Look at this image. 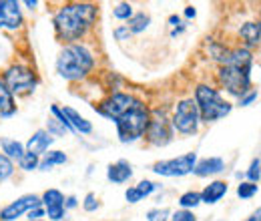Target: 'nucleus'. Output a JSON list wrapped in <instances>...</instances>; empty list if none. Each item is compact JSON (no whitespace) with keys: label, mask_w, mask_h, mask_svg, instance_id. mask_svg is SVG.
I'll use <instances>...</instances> for the list:
<instances>
[{"label":"nucleus","mask_w":261,"mask_h":221,"mask_svg":"<svg viewBox=\"0 0 261 221\" xmlns=\"http://www.w3.org/2000/svg\"><path fill=\"white\" fill-rule=\"evenodd\" d=\"M97 14L98 8L91 2L63 4L53 18L57 38L66 44H74L76 40H83L87 36V32L95 27Z\"/></svg>","instance_id":"obj_1"},{"label":"nucleus","mask_w":261,"mask_h":221,"mask_svg":"<svg viewBox=\"0 0 261 221\" xmlns=\"http://www.w3.org/2000/svg\"><path fill=\"white\" fill-rule=\"evenodd\" d=\"M251 70H253V53L245 46L231 48L225 64L217 68L219 87L231 96H243L251 91Z\"/></svg>","instance_id":"obj_2"},{"label":"nucleus","mask_w":261,"mask_h":221,"mask_svg":"<svg viewBox=\"0 0 261 221\" xmlns=\"http://www.w3.org/2000/svg\"><path fill=\"white\" fill-rule=\"evenodd\" d=\"M93 68H95V55L83 42L66 44L57 57V72L65 81H81L89 77Z\"/></svg>","instance_id":"obj_3"},{"label":"nucleus","mask_w":261,"mask_h":221,"mask_svg":"<svg viewBox=\"0 0 261 221\" xmlns=\"http://www.w3.org/2000/svg\"><path fill=\"white\" fill-rule=\"evenodd\" d=\"M151 123V109L139 99L125 115H121L115 127H117V137L121 143H135L139 141L141 137H145L147 129Z\"/></svg>","instance_id":"obj_4"},{"label":"nucleus","mask_w":261,"mask_h":221,"mask_svg":"<svg viewBox=\"0 0 261 221\" xmlns=\"http://www.w3.org/2000/svg\"><path fill=\"white\" fill-rule=\"evenodd\" d=\"M193 99H195L203 123H215L219 119H225L233 111V105L223 99L219 89H215L211 85H197Z\"/></svg>","instance_id":"obj_5"},{"label":"nucleus","mask_w":261,"mask_h":221,"mask_svg":"<svg viewBox=\"0 0 261 221\" xmlns=\"http://www.w3.org/2000/svg\"><path fill=\"white\" fill-rule=\"evenodd\" d=\"M2 81H4V85L8 87V91L12 95L18 96L31 95L36 89V85H38L36 72L31 66H27V64H12V66H8L4 70V75H2Z\"/></svg>","instance_id":"obj_6"},{"label":"nucleus","mask_w":261,"mask_h":221,"mask_svg":"<svg viewBox=\"0 0 261 221\" xmlns=\"http://www.w3.org/2000/svg\"><path fill=\"white\" fill-rule=\"evenodd\" d=\"M201 125V115L197 109V103L193 96L181 99L173 111L171 127L181 135H195Z\"/></svg>","instance_id":"obj_7"},{"label":"nucleus","mask_w":261,"mask_h":221,"mask_svg":"<svg viewBox=\"0 0 261 221\" xmlns=\"http://www.w3.org/2000/svg\"><path fill=\"white\" fill-rule=\"evenodd\" d=\"M137 101H139V99L135 95H130V93L115 91V93H111L107 99H102L98 105H95V111H97L98 115H102L105 119H111V121L115 123L121 115H125V113L129 111Z\"/></svg>","instance_id":"obj_8"},{"label":"nucleus","mask_w":261,"mask_h":221,"mask_svg":"<svg viewBox=\"0 0 261 221\" xmlns=\"http://www.w3.org/2000/svg\"><path fill=\"white\" fill-rule=\"evenodd\" d=\"M197 165V153H185L181 157L167 159V161H157L153 165V173L161 177H185L193 173Z\"/></svg>","instance_id":"obj_9"},{"label":"nucleus","mask_w":261,"mask_h":221,"mask_svg":"<svg viewBox=\"0 0 261 221\" xmlns=\"http://www.w3.org/2000/svg\"><path fill=\"white\" fill-rule=\"evenodd\" d=\"M145 139L153 145V147H165L173 141V127L171 121L165 117L159 109L151 111V123L145 133Z\"/></svg>","instance_id":"obj_10"},{"label":"nucleus","mask_w":261,"mask_h":221,"mask_svg":"<svg viewBox=\"0 0 261 221\" xmlns=\"http://www.w3.org/2000/svg\"><path fill=\"white\" fill-rule=\"evenodd\" d=\"M36 205H42V201H40L38 195H34V193L22 195V197H18L16 201H12V203H8L6 207L0 209V221L20 219L22 215H27V213H29L33 207H36Z\"/></svg>","instance_id":"obj_11"},{"label":"nucleus","mask_w":261,"mask_h":221,"mask_svg":"<svg viewBox=\"0 0 261 221\" xmlns=\"http://www.w3.org/2000/svg\"><path fill=\"white\" fill-rule=\"evenodd\" d=\"M22 10L16 0H0V29L18 31L22 27Z\"/></svg>","instance_id":"obj_12"},{"label":"nucleus","mask_w":261,"mask_h":221,"mask_svg":"<svg viewBox=\"0 0 261 221\" xmlns=\"http://www.w3.org/2000/svg\"><path fill=\"white\" fill-rule=\"evenodd\" d=\"M53 143H55V137H53L46 129H38L33 137L29 139V143H27V151L40 157V155L48 153V149H50Z\"/></svg>","instance_id":"obj_13"},{"label":"nucleus","mask_w":261,"mask_h":221,"mask_svg":"<svg viewBox=\"0 0 261 221\" xmlns=\"http://www.w3.org/2000/svg\"><path fill=\"white\" fill-rule=\"evenodd\" d=\"M227 191H229L227 181H223V179H215V181H211L209 185L203 187V191H201V203L215 205V203H219V201L227 195Z\"/></svg>","instance_id":"obj_14"},{"label":"nucleus","mask_w":261,"mask_h":221,"mask_svg":"<svg viewBox=\"0 0 261 221\" xmlns=\"http://www.w3.org/2000/svg\"><path fill=\"white\" fill-rule=\"evenodd\" d=\"M225 171V161L221 157H205L197 159V165L193 169L197 177H213Z\"/></svg>","instance_id":"obj_15"},{"label":"nucleus","mask_w":261,"mask_h":221,"mask_svg":"<svg viewBox=\"0 0 261 221\" xmlns=\"http://www.w3.org/2000/svg\"><path fill=\"white\" fill-rule=\"evenodd\" d=\"M130 177H133V167H130L129 161H125V159H121L117 163H111L107 167V179L111 183H115V185L127 183Z\"/></svg>","instance_id":"obj_16"},{"label":"nucleus","mask_w":261,"mask_h":221,"mask_svg":"<svg viewBox=\"0 0 261 221\" xmlns=\"http://www.w3.org/2000/svg\"><path fill=\"white\" fill-rule=\"evenodd\" d=\"M239 36L245 42V48L251 51L253 46H257L261 42V22H253V20L243 22L239 27Z\"/></svg>","instance_id":"obj_17"},{"label":"nucleus","mask_w":261,"mask_h":221,"mask_svg":"<svg viewBox=\"0 0 261 221\" xmlns=\"http://www.w3.org/2000/svg\"><path fill=\"white\" fill-rule=\"evenodd\" d=\"M63 113L65 117L68 119L70 127L74 129V133H81V135H91L93 133V123L87 121L79 111H74L72 107H63Z\"/></svg>","instance_id":"obj_18"},{"label":"nucleus","mask_w":261,"mask_h":221,"mask_svg":"<svg viewBox=\"0 0 261 221\" xmlns=\"http://www.w3.org/2000/svg\"><path fill=\"white\" fill-rule=\"evenodd\" d=\"M0 149H2V155H6L10 161H20L22 155L27 153V147L20 141L10 139V137H0Z\"/></svg>","instance_id":"obj_19"},{"label":"nucleus","mask_w":261,"mask_h":221,"mask_svg":"<svg viewBox=\"0 0 261 221\" xmlns=\"http://www.w3.org/2000/svg\"><path fill=\"white\" fill-rule=\"evenodd\" d=\"M16 113V103H14V95L8 91V87L4 85V81L0 79V117L8 119Z\"/></svg>","instance_id":"obj_20"},{"label":"nucleus","mask_w":261,"mask_h":221,"mask_svg":"<svg viewBox=\"0 0 261 221\" xmlns=\"http://www.w3.org/2000/svg\"><path fill=\"white\" fill-rule=\"evenodd\" d=\"M66 161H68V157H66L63 151H48V153L42 155L38 169L40 171H50L55 165H65Z\"/></svg>","instance_id":"obj_21"},{"label":"nucleus","mask_w":261,"mask_h":221,"mask_svg":"<svg viewBox=\"0 0 261 221\" xmlns=\"http://www.w3.org/2000/svg\"><path fill=\"white\" fill-rule=\"evenodd\" d=\"M44 209H55V207H65V195L59 189H46L40 197Z\"/></svg>","instance_id":"obj_22"},{"label":"nucleus","mask_w":261,"mask_h":221,"mask_svg":"<svg viewBox=\"0 0 261 221\" xmlns=\"http://www.w3.org/2000/svg\"><path fill=\"white\" fill-rule=\"evenodd\" d=\"M149 24H151V16L141 10V12H137V14L130 16L127 29L130 31V34H141V32H145L149 29Z\"/></svg>","instance_id":"obj_23"},{"label":"nucleus","mask_w":261,"mask_h":221,"mask_svg":"<svg viewBox=\"0 0 261 221\" xmlns=\"http://www.w3.org/2000/svg\"><path fill=\"white\" fill-rule=\"evenodd\" d=\"M177 203H179L181 209H189V211H193L195 207L201 205V193H199V191H193V189L185 191L183 195H179Z\"/></svg>","instance_id":"obj_24"},{"label":"nucleus","mask_w":261,"mask_h":221,"mask_svg":"<svg viewBox=\"0 0 261 221\" xmlns=\"http://www.w3.org/2000/svg\"><path fill=\"white\" fill-rule=\"evenodd\" d=\"M257 191H259V185H257V183L241 181V183L237 185V197H239V199H251V197L257 195Z\"/></svg>","instance_id":"obj_25"},{"label":"nucleus","mask_w":261,"mask_h":221,"mask_svg":"<svg viewBox=\"0 0 261 221\" xmlns=\"http://www.w3.org/2000/svg\"><path fill=\"white\" fill-rule=\"evenodd\" d=\"M12 175H14V161H10L6 155L0 153V183L10 179Z\"/></svg>","instance_id":"obj_26"},{"label":"nucleus","mask_w":261,"mask_h":221,"mask_svg":"<svg viewBox=\"0 0 261 221\" xmlns=\"http://www.w3.org/2000/svg\"><path fill=\"white\" fill-rule=\"evenodd\" d=\"M38 165H40V157L38 155H34V153H24L22 159L18 161V167L22 169V171H34V169H38Z\"/></svg>","instance_id":"obj_27"},{"label":"nucleus","mask_w":261,"mask_h":221,"mask_svg":"<svg viewBox=\"0 0 261 221\" xmlns=\"http://www.w3.org/2000/svg\"><path fill=\"white\" fill-rule=\"evenodd\" d=\"M245 177L249 183H259L261 179V159L255 157L251 163H249V169L245 171Z\"/></svg>","instance_id":"obj_28"},{"label":"nucleus","mask_w":261,"mask_h":221,"mask_svg":"<svg viewBox=\"0 0 261 221\" xmlns=\"http://www.w3.org/2000/svg\"><path fill=\"white\" fill-rule=\"evenodd\" d=\"M113 16H115L117 20H127V22H129L130 16H133V6H130L129 2L117 4V6L113 8Z\"/></svg>","instance_id":"obj_29"},{"label":"nucleus","mask_w":261,"mask_h":221,"mask_svg":"<svg viewBox=\"0 0 261 221\" xmlns=\"http://www.w3.org/2000/svg\"><path fill=\"white\" fill-rule=\"evenodd\" d=\"M147 221H171V211L165 207H155L147 211Z\"/></svg>","instance_id":"obj_30"},{"label":"nucleus","mask_w":261,"mask_h":221,"mask_svg":"<svg viewBox=\"0 0 261 221\" xmlns=\"http://www.w3.org/2000/svg\"><path fill=\"white\" fill-rule=\"evenodd\" d=\"M135 187H137V189H139V193L143 195V199H145V197H149L151 193H155L157 189H161V185H157V183H153V181H149V179L139 181Z\"/></svg>","instance_id":"obj_31"},{"label":"nucleus","mask_w":261,"mask_h":221,"mask_svg":"<svg viewBox=\"0 0 261 221\" xmlns=\"http://www.w3.org/2000/svg\"><path fill=\"white\" fill-rule=\"evenodd\" d=\"M50 113H53V117H55V119H57V121H59L61 125L65 127L66 133H74V129L70 127V123H68V119L65 117V113H63V109H61L59 105H53V107H50Z\"/></svg>","instance_id":"obj_32"},{"label":"nucleus","mask_w":261,"mask_h":221,"mask_svg":"<svg viewBox=\"0 0 261 221\" xmlns=\"http://www.w3.org/2000/svg\"><path fill=\"white\" fill-rule=\"evenodd\" d=\"M98 207H100V203H98V197L95 193H87L85 195V201H83V209L87 211V213H95Z\"/></svg>","instance_id":"obj_33"},{"label":"nucleus","mask_w":261,"mask_h":221,"mask_svg":"<svg viewBox=\"0 0 261 221\" xmlns=\"http://www.w3.org/2000/svg\"><path fill=\"white\" fill-rule=\"evenodd\" d=\"M46 131H48L53 137H61V135H65L66 133V129L61 125L55 117H50V119H48V123H46Z\"/></svg>","instance_id":"obj_34"},{"label":"nucleus","mask_w":261,"mask_h":221,"mask_svg":"<svg viewBox=\"0 0 261 221\" xmlns=\"http://www.w3.org/2000/svg\"><path fill=\"white\" fill-rule=\"evenodd\" d=\"M171 221H197V217L189 209H177L171 213Z\"/></svg>","instance_id":"obj_35"},{"label":"nucleus","mask_w":261,"mask_h":221,"mask_svg":"<svg viewBox=\"0 0 261 221\" xmlns=\"http://www.w3.org/2000/svg\"><path fill=\"white\" fill-rule=\"evenodd\" d=\"M257 96H259V93H257V89H251L249 93H245L243 96H239V107H249V105H253V101H257Z\"/></svg>","instance_id":"obj_36"},{"label":"nucleus","mask_w":261,"mask_h":221,"mask_svg":"<svg viewBox=\"0 0 261 221\" xmlns=\"http://www.w3.org/2000/svg\"><path fill=\"white\" fill-rule=\"evenodd\" d=\"M44 217H46V211H44L42 205H36V207H33L27 213V221H38V219H44Z\"/></svg>","instance_id":"obj_37"},{"label":"nucleus","mask_w":261,"mask_h":221,"mask_svg":"<svg viewBox=\"0 0 261 221\" xmlns=\"http://www.w3.org/2000/svg\"><path fill=\"white\" fill-rule=\"evenodd\" d=\"M125 199H127L129 203H133V205H135V203L143 201V195H141V193H139V189L133 185V187H129V189L125 191Z\"/></svg>","instance_id":"obj_38"},{"label":"nucleus","mask_w":261,"mask_h":221,"mask_svg":"<svg viewBox=\"0 0 261 221\" xmlns=\"http://www.w3.org/2000/svg\"><path fill=\"white\" fill-rule=\"evenodd\" d=\"M113 34H115V38H117V40H121V42H123V40H129L130 38V31L127 29V24H125V27H117Z\"/></svg>","instance_id":"obj_39"},{"label":"nucleus","mask_w":261,"mask_h":221,"mask_svg":"<svg viewBox=\"0 0 261 221\" xmlns=\"http://www.w3.org/2000/svg\"><path fill=\"white\" fill-rule=\"evenodd\" d=\"M76 207H79V199H76L74 195H68V197H65V209H66V211L76 209Z\"/></svg>","instance_id":"obj_40"},{"label":"nucleus","mask_w":261,"mask_h":221,"mask_svg":"<svg viewBox=\"0 0 261 221\" xmlns=\"http://www.w3.org/2000/svg\"><path fill=\"white\" fill-rule=\"evenodd\" d=\"M169 24H171L173 29H177V27H183V22H181V16H177V14H171V16H169Z\"/></svg>","instance_id":"obj_41"},{"label":"nucleus","mask_w":261,"mask_h":221,"mask_svg":"<svg viewBox=\"0 0 261 221\" xmlns=\"http://www.w3.org/2000/svg\"><path fill=\"white\" fill-rule=\"evenodd\" d=\"M183 14H185V18H195L197 16V10H195V6H185V10H183Z\"/></svg>","instance_id":"obj_42"},{"label":"nucleus","mask_w":261,"mask_h":221,"mask_svg":"<svg viewBox=\"0 0 261 221\" xmlns=\"http://www.w3.org/2000/svg\"><path fill=\"white\" fill-rule=\"evenodd\" d=\"M183 32H185V24H183V27H177V29H173V31H171V36L175 38V36H179V34H183Z\"/></svg>","instance_id":"obj_43"},{"label":"nucleus","mask_w":261,"mask_h":221,"mask_svg":"<svg viewBox=\"0 0 261 221\" xmlns=\"http://www.w3.org/2000/svg\"><path fill=\"white\" fill-rule=\"evenodd\" d=\"M24 6L33 10V8H36V6H38V2H36V0H27V2H24Z\"/></svg>","instance_id":"obj_44"},{"label":"nucleus","mask_w":261,"mask_h":221,"mask_svg":"<svg viewBox=\"0 0 261 221\" xmlns=\"http://www.w3.org/2000/svg\"><path fill=\"white\" fill-rule=\"evenodd\" d=\"M251 215H253V219H255V221H261V207H259V209H255Z\"/></svg>","instance_id":"obj_45"},{"label":"nucleus","mask_w":261,"mask_h":221,"mask_svg":"<svg viewBox=\"0 0 261 221\" xmlns=\"http://www.w3.org/2000/svg\"><path fill=\"white\" fill-rule=\"evenodd\" d=\"M38 221H48V219H38Z\"/></svg>","instance_id":"obj_46"}]
</instances>
